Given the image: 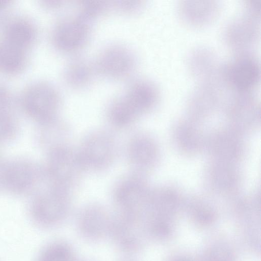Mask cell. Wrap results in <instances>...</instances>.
I'll list each match as a JSON object with an SVG mask.
<instances>
[{
  "label": "cell",
  "instance_id": "obj_25",
  "mask_svg": "<svg viewBox=\"0 0 261 261\" xmlns=\"http://www.w3.org/2000/svg\"><path fill=\"white\" fill-rule=\"evenodd\" d=\"M97 74L93 61L82 57H74L65 65L63 78L69 88L82 90L90 85Z\"/></svg>",
  "mask_w": 261,
  "mask_h": 261
},
{
  "label": "cell",
  "instance_id": "obj_2",
  "mask_svg": "<svg viewBox=\"0 0 261 261\" xmlns=\"http://www.w3.org/2000/svg\"><path fill=\"white\" fill-rule=\"evenodd\" d=\"M18 102L24 112L32 119L48 124L56 119L62 104V95L52 83L36 80L21 90Z\"/></svg>",
  "mask_w": 261,
  "mask_h": 261
},
{
  "label": "cell",
  "instance_id": "obj_16",
  "mask_svg": "<svg viewBox=\"0 0 261 261\" xmlns=\"http://www.w3.org/2000/svg\"><path fill=\"white\" fill-rule=\"evenodd\" d=\"M126 154L134 173L145 176L157 167L161 158L157 141L146 133L136 134L129 140Z\"/></svg>",
  "mask_w": 261,
  "mask_h": 261
},
{
  "label": "cell",
  "instance_id": "obj_8",
  "mask_svg": "<svg viewBox=\"0 0 261 261\" xmlns=\"http://www.w3.org/2000/svg\"><path fill=\"white\" fill-rule=\"evenodd\" d=\"M204 151L210 160L238 165L247 155L248 145L244 135L226 125L206 134Z\"/></svg>",
  "mask_w": 261,
  "mask_h": 261
},
{
  "label": "cell",
  "instance_id": "obj_32",
  "mask_svg": "<svg viewBox=\"0 0 261 261\" xmlns=\"http://www.w3.org/2000/svg\"><path fill=\"white\" fill-rule=\"evenodd\" d=\"M43 125L45 130L42 136V141L48 150L68 144L69 130L66 123L56 119Z\"/></svg>",
  "mask_w": 261,
  "mask_h": 261
},
{
  "label": "cell",
  "instance_id": "obj_5",
  "mask_svg": "<svg viewBox=\"0 0 261 261\" xmlns=\"http://www.w3.org/2000/svg\"><path fill=\"white\" fill-rule=\"evenodd\" d=\"M90 21L77 14H68L58 18L53 24L49 39L59 52L76 55L86 48L91 40Z\"/></svg>",
  "mask_w": 261,
  "mask_h": 261
},
{
  "label": "cell",
  "instance_id": "obj_21",
  "mask_svg": "<svg viewBox=\"0 0 261 261\" xmlns=\"http://www.w3.org/2000/svg\"><path fill=\"white\" fill-rule=\"evenodd\" d=\"M177 8L180 20L191 28H200L212 23L221 12L219 3L213 0L181 1Z\"/></svg>",
  "mask_w": 261,
  "mask_h": 261
},
{
  "label": "cell",
  "instance_id": "obj_35",
  "mask_svg": "<svg viewBox=\"0 0 261 261\" xmlns=\"http://www.w3.org/2000/svg\"><path fill=\"white\" fill-rule=\"evenodd\" d=\"M15 101L10 90L0 84V116L14 113Z\"/></svg>",
  "mask_w": 261,
  "mask_h": 261
},
{
  "label": "cell",
  "instance_id": "obj_18",
  "mask_svg": "<svg viewBox=\"0 0 261 261\" xmlns=\"http://www.w3.org/2000/svg\"><path fill=\"white\" fill-rule=\"evenodd\" d=\"M200 125L187 117L179 119L173 124L172 144L181 155L193 158L204 151L206 134Z\"/></svg>",
  "mask_w": 261,
  "mask_h": 261
},
{
  "label": "cell",
  "instance_id": "obj_14",
  "mask_svg": "<svg viewBox=\"0 0 261 261\" xmlns=\"http://www.w3.org/2000/svg\"><path fill=\"white\" fill-rule=\"evenodd\" d=\"M85 170L99 172L108 169L116 154V144L107 132L95 131L83 141L77 151Z\"/></svg>",
  "mask_w": 261,
  "mask_h": 261
},
{
  "label": "cell",
  "instance_id": "obj_31",
  "mask_svg": "<svg viewBox=\"0 0 261 261\" xmlns=\"http://www.w3.org/2000/svg\"><path fill=\"white\" fill-rule=\"evenodd\" d=\"M73 248L68 243L57 241L45 246L37 261H77Z\"/></svg>",
  "mask_w": 261,
  "mask_h": 261
},
{
  "label": "cell",
  "instance_id": "obj_20",
  "mask_svg": "<svg viewBox=\"0 0 261 261\" xmlns=\"http://www.w3.org/2000/svg\"><path fill=\"white\" fill-rule=\"evenodd\" d=\"M38 37L37 24L27 15L8 16L3 21L0 39L14 46L30 51Z\"/></svg>",
  "mask_w": 261,
  "mask_h": 261
},
{
  "label": "cell",
  "instance_id": "obj_7",
  "mask_svg": "<svg viewBox=\"0 0 261 261\" xmlns=\"http://www.w3.org/2000/svg\"><path fill=\"white\" fill-rule=\"evenodd\" d=\"M202 177L206 194L225 200L239 196L243 182L238 165L212 160L205 166Z\"/></svg>",
  "mask_w": 261,
  "mask_h": 261
},
{
  "label": "cell",
  "instance_id": "obj_1",
  "mask_svg": "<svg viewBox=\"0 0 261 261\" xmlns=\"http://www.w3.org/2000/svg\"><path fill=\"white\" fill-rule=\"evenodd\" d=\"M185 199L179 190L173 186L151 188L144 215L149 237L163 241L172 235L176 221L184 211Z\"/></svg>",
  "mask_w": 261,
  "mask_h": 261
},
{
  "label": "cell",
  "instance_id": "obj_24",
  "mask_svg": "<svg viewBox=\"0 0 261 261\" xmlns=\"http://www.w3.org/2000/svg\"><path fill=\"white\" fill-rule=\"evenodd\" d=\"M184 211L192 224L200 230L211 228L219 216L212 197L207 194L195 193L185 198Z\"/></svg>",
  "mask_w": 261,
  "mask_h": 261
},
{
  "label": "cell",
  "instance_id": "obj_34",
  "mask_svg": "<svg viewBox=\"0 0 261 261\" xmlns=\"http://www.w3.org/2000/svg\"><path fill=\"white\" fill-rule=\"evenodd\" d=\"M16 128L14 114L0 116V142L7 141L13 137Z\"/></svg>",
  "mask_w": 261,
  "mask_h": 261
},
{
  "label": "cell",
  "instance_id": "obj_15",
  "mask_svg": "<svg viewBox=\"0 0 261 261\" xmlns=\"http://www.w3.org/2000/svg\"><path fill=\"white\" fill-rule=\"evenodd\" d=\"M222 86L219 81L199 83L187 99L186 117L200 124L212 117L224 102Z\"/></svg>",
  "mask_w": 261,
  "mask_h": 261
},
{
  "label": "cell",
  "instance_id": "obj_19",
  "mask_svg": "<svg viewBox=\"0 0 261 261\" xmlns=\"http://www.w3.org/2000/svg\"><path fill=\"white\" fill-rule=\"evenodd\" d=\"M113 216L102 206L90 204L79 212L76 228L80 237L89 242H97L109 237Z\"/></svg>",
  "mask_w": 261,
  "mask_h": 261
},
{
  "label": "cell",
  "instance_id": "obj_22",
  "mask_svg": "<svg viewBox=\"0 0 261 261\" xmlns=\"http://www.w3.org/2000/svg\"><path fill=\"white\" fill-rule=\"evenodd\" d=\"M124 95L141 116L153 111L158 105L161 93L157 84L145 78L132 81Z\"/></svg>",
  "mask_w": 261,
  "mask_h": 261
},
{
  "label": "cell",
  "instance_id": "obj_36",
  "mask_svg": "<svg viewBox=\"0 0 261 261\" xmlns=\"http://www.w3.org/2000/svg\"><path fill=\"white\" fill-rule=\"evenodd\" d=\"M41 5L49 11H57L63 8L66 5L64 0H41Z\"/></svg>",
  "mask_w": 261,
  "mask_h": 261
},
{
  "label": "cell",
  "instance_id": "obj_6",
  "mask_svg": "<svg viewBox=\"0 0 261 261\" xmlns=\"http://www.w3.org/2000/svg\"><path fill=\"white\" fill-rule=\"evenodd\" d=\"M260 10L259 1H245L243 11L226 26L224 40L234 51L248 50L257 41L260 33Z\"/></svg>",
  "mask_w": 261,
  "mask_h": 261
},
{
  "label": "cell",
  "instance_id": "obj_40",
  "mask_svg": "<svg viewBox=\"0 0 261 261\" xmlns=\"http://www.w3.org/2000/svg\"><path fill=\"white\" fill-rule=\"evenodd\" d=\"M77 261H91V260H88V259H81L79 258Z\"/></svg>",
  "mask_w": 261,
  "mask_h": 261
},
{
  "label": "cell",
  "instance_id": "obj_33",
  "mask_svg": "<svg viewBox=\"0 0 261 261\" xmlns=\"http://www.w3.org/2000/svg\"><path fill=\"white\" fill-rule=\"evenodd\" d=\"M145 6L142 0L114 1L115 13L125 16H132L140 12Z\"/></svg>",
  "mask_w": 261,
  "mask_h": 261
},
{
  "label": "cell",
  "instance_id": "obj_11",
  "mask_svg": "<svg viewBox=\"0 0 261 261\" xmlns=\"http://www.w3.org/2000/svg\"><path fill=\"white\" fill-rule=\"evenodd\" d=\"M97 74L114 80L129 78L135 72L137 61L133 51L119 43L109 44L102 48L93 61Z\"/></svg>",
  "mask_w": 261,
  "mask_h": 261
},
{
  "label": "cell",
  "instance_id": "obj_29",
  "mask_svg": "<svg viewBox=\"0 0 261 261\" xmlns=\"http://www.w3.org/2000/svg\"><path fill=\"white\" fill-rule=\"evenodd\" d=\"M202 261H237L238 253L232 241L223 234L213 237L207 242Z\"/></svg>",
  "mask_w": 261,
  "mask_h": 261
},
{
  "label": "cell",
  "instance_id": "obj_30",
  "mask_svg": "<svg viewBox=\"0 0 261 261\" xmlns=\"http://www.w3.org/2000/svg\"><path fill=\"white\" fill-rule=\"evenodd\" d=\"M75 6L76 14L89 21L115 13L114 1L79 0Z\"/></svg>",
  "mask_w": 261,
  "mask_h": 261
},
{
  "label": "cell",
  "instance_id": "obj_28",
  "mask_svg": "<svg viewBox=\"0 0 261 261\" xmlns=\"http://www.w3.org/2000/svg\"><path fill=\"white\" fill-rule=\"evenodd\" d=\"M106 115L109 122L118 128L131 125L140 117L124 94L110 101L107 107Z\"/></svg>",
  "mask_w": 261,
  "mask_h": 261
},
{
  "label": "cell",
  "instance_id": "obj_17",
  "mask_svg": "<svg viewBox=\"0 0 261 261\" xmlns=\"http://www.w3.org/2000/svg\"><path fill=\"white\" fill-rule=\"evenodd\" d=\"M42 169L28 161L6 163L3 188L13 193H29L47 178L46 169Z\"/></svg>",
  "mask_w": 261,
  "mask_h": 261
},
{
  "label": "cell",
  "instance_id": "obj_39",
  "mask_svg": "<svg viewBox=\"0 0 261 261\" xmlns=\"http://www.w3.org/2000/svg\"><path fill=\"white\" fill-rule=\"evenodd\" d=\"M120 261H135V260H134L133 259H123V260H122Z\"/></svg>",
  "mask_w": 261,
  "mask_h": 261
},
{
  "label": "cell",
  "instance_id": "obj_12",
  "mask_svg": "<svg viewBox=\"0 0 261 261\" xmlns=\"http://www.w3.org/2000/svg\"><path fill=\"white\" fill-rule=\"evenodd\" d=\"M45 168L55 182L69 191L80 181L85 171L77 151L68 144L48 150Z\"/></svg>",
  "mask_w": 261,
  "mask_h": 261
},
{
  "label": "cell",
  "instance_id": "obj_10",
  "mask_svg": "<svg viewBox=\"0 0 261 261\" xmlns=\"http://www.w3.org/2000/svg\"><path fill=\"white\" fill-rule=\"evenodd\" d=\"M150 190L145 176L134 173L121 179L113 192L118 213L144 218Z\"/></svg>",
  "mask_w": 261,
  "mask_h": 261
},
{
  "label": "cell",
  "instance_id": "obj_37",
  "mask_svg": "<svg viewBox=\"0 0 261 261\" xmlns=\"http://www.w3.org/2000/svg\"><path fill=\"white\" fill-rule=\"evenodd\" d=\"M168 261H200V260L190 253L182 252L172 255Z\"/></svg>",
  "mask_w": 261,
  "mask_h": 261
},
{
  "label": "cell",
  "instance_id": "obj_38",
  "mask_svg": "<svg viewBox=\"0 0 261 261\" xmlns=\"http://www.w3.org/2000/svg\"><path fill=\"white\" fill-rule=\"evenodd\" d=\"M11 2L9 0H0V22L7 18V13Z\"/></svg>",
  "mask_w": 261,
  "mask_h": 261
},
{
  "label": "cell",
  "instance_id": "obj_23",
  "mask_svg": "<svg viewBox=\"0 0 261 261\" xmlns=\"http://www.w3.org/2000/svg\"><path fill=\"white\" fill-rule=\"evenodd\" d=\"M187 67L191 75L199 83L219 81L220 64L215 52L206 46H198L189 54Z\"/></svg>",
  "mask_w": 261,
  "mask_h": 261
},
{
  "label": "cell",
  "instance_id": "obj_4",
  "mask_svg": "<svg viewBox=\"0 0 261 261\" xmlns=\"http://www.w3.org/2000/svg\"><path fill=\"white\" fill-rule=\"evenodd\" d=\"M260 79L259 60L248 50L235 51L231 58L220 65L219 81L234 92H251Z\"/></svg>",
  "mask_w": 261,
  "mask_h": 261
},
{
  "label": "cell",
  "instance_id": "obj_27",
  "mask_svg": "<svg viewBox=\"0 0 261 261\" xmlns=\"http://www.w3.org/2000/svg\"><path fill=\"white\" fill-rule=\"evenodd\" d=\"M30 51L0 39V72L15 75L21 72L29 62Z\"/></svg>",
  "mask_w": 261,
  "mask_h": 261
},
{
  "label": "cell",
  "instance_id": "obj_3",
  "mask_svg": "<svg viewBox=\"0 0 261 261\" xmlns=\"http://www.w3.org/2000/svg\"><path fill=\"white\" fill-rule=\"evenodd\" d=\"M70 191L54 182L31 202L29 212L33 223L42 228L61 224L71 208Z\"/></svg>",
  "mask_w": 261,
  "mask_h": 261
},
{
  "label": "cell",
  "instance_id": "obj_13",
  "mask_svg": "<svg viewBox=\"0 0 261 261\" xmlns=\"http://www.w3.org/2000/svg\"><path fill=\"white\" fill-rule=\"evenodd\" d=\"M109 237L120 251L133 254L143 248L149 236L143 217L118 213L113 216Z\"/></svg>",
  "mask_w": 261,
  "mask_h": 261
},
{
  "label": "cell",
  "instance_id": "obj_9",
  "mask_svg": "<svg viewBox=\"0 0 261 261\" xmlns=\"http://www.w3.org/2000/svg\"><path fill=\"white\" fill-rule=\"evenodd\" d=\"M222 108L227 125L243 135L259 128L260 102L251 92H234Z\"/></svg>",
  "mask_w": 261,
  "mask_h": 261
},
{
  "label": "cell",
  "instance_id": "obj_26",
  "mask_svg": "<svg viewBox=\"0 0 261 261\" xmlns=\"http://www.w3.org/2000/svg\"><path fill=\"white\" fill-rule=\"evenodd\" d=\"M232 201L231 212L241 226H256L260 221V194L257 191L239 195Z\"/></svg>",
  "mask_w": 261,
  "mask_h": 261
}]
</instances>
